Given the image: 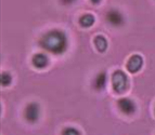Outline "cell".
Listing matches in <instances>:
<instances>
[{
    "label": "cell",
    "instance_id": "8992f818",
    "mask_svg": "<svg viewBox=\"0 0 155 135\" xmlns=\"http://www.w3.org/2000/svg\"><path fill=\"white\" fill-rule=\"evenodd\" d=\"M106 20H107V22H109L110 24H112L113 26H122L125 22L123 14L117 10L109 11V13L106 14Z\"/></svg>",
    "mask_w": 155,
    "mask_h": 135
},
{
    "label": "cell",
    "instance_id": "5b68a950",
    "mask_svg": "<svg viewBox=\"0 0 155 135\" xmlns=\"http://www.w3.org/2000/svg\"><path fill=\"white\" fill-rule=\"evenodd\" d=\"M142 65H143L142 56H140L139 54H134L130 57L128 63H127V69L132 74L138 73V71L141 69Z\"/></svg>",
    "mask_w": 155,
    "mask_h": 135
},
{
    "label": "cell",
    "instance_id": "4fadbf2b",
    "mask_svg": "<svg viewBox=\"0 0 155 135\" xmlns=\"http://www.w3.org/2000/svg\"><path fill=\"white\" fill-rule=\"evenodd\" d=\"M61 1H62V3H64V5H70L74 0H61Z\"/></svg>",
    "mask_w": 155,
    "mask_h": 135
},
{
    "label": "cell",
    "instance_id": "277c9868",
    "mask_svg": "<svg viewBox=\"0 0 155 135\" xmlns=\"http://www.w3.org/2000/svg\"><path fill=\"white\" fill-rule=\"evenodd\" d=\"M117 106H118L119 110L125 115H130L134 114L136 111V104H134V102L131 101L130 99H120L118 102H117Z\"/></svg>",
    "mask_w": 155,
    "mask_h": 135
},
{
    "label": "cell",
    "instance_id": "52a82bcc",
    "mask_svg": "<svg viewBox=\"0 0 155 135\" xmlns=\"http://www.w3.org/2000/svg\"><path fill=\"white\" fill-rule=\"evenodd\" d=\"M106 81H107V76H106L105 71H101L100 74H98L96 77V79L93 80V88L96 89L97 91H100L102 89L105 88Z\"/></svg>",
    "mask_w": 155,
    "mask_h": 135
},
{
    "label": "cell",
    "instance_id": "ba28073f",
    "mask_svg": "<svg viewBox=\"0 0 155 135\" xmlns=\"http://www.w3.org/2000/svg\"><path fill=\"white\" fill-rule=\"evenodd\" d=\"M48 57L42 53H37L33 57V65L36 68H45L48 65Z\"/></svg>",
    "mask_w": 155,
    "mask_h": 135
},
{
    "label": "cell",
    "instance_id": "3957f363",
    "mask_svg": "<svg viewBox=\"0 0 155 135\" xmlns=\"http://www.w3.org/2000/svg\"><path fill=\"white\" fill-rule=\"evenodd\" d=\"M40 116V107L37 103H29L24 110V117L31 123L36 122Z\"/></svg>",
    "mask_w": 155,
    "mask_h": 135
},
{
    "label": "cell",
    "instance_id": "5bb4252c",
    "mask_svg": "<svg viewBox=\"0 0 155 135\" xmlns=\"http://www.w3.org/2000/svg\"><path fill=\"white\" fill-rule=\"evenodd\" d=\"M101 0H91V2L92 3H94V5H98L99 2H100Z\"/></svg>",
    "mask_w": 155,
    "mask_h": 135
},
{
    "label": "cell",
    "instance_id": "6da1fadb",
    "mask_svg": "<svg viewBox=\"0 0 155 135\" xmlns=\"http://www.w3.org/2000/svg\"><path fill=\"white\" fill-rule=\"evenodd\" d=\"M39 43L47 51L53 54H61L67 48V38L65 33L54 29L44 35Z\"/></svg>",
    "mask_w": 155,
    "mask_h": 135
},
{
    "label": "cell",
    "instance_id": "8fae6325",
    "mask_svg": "<svg viewBox=\"0 0 155 135\" xmlns=\"http://www.w3.org/2000/svg\"><path fill=\"white\" fill-rule=\"evenodd\" d=\"M1 86H8L9 84L11 83L12 81V77L10 76V74L8 73H2L1 74Z\"/></svg>",
    "mask_w": 155,
    "mask_h": 135
},
{
    "label": "cell",
    "instance_id": "7a4b0ae2",
    "mask_svg": "<svg viewBox=\"0 0 155 135\" xmlns=\"http://www.w3.org/2000/svg\"><path fill=\"white\" fill-rule=\"evenodd\" d=\"M112 86L116 93H123L128 88V78L122 70H116L112 75Z\"/></svg>",
    "mask_w": 155,
    "mask_h": 135
},
{
    "label": "cell",
    "instance_id": "30bf717a",
    "mask_svg": "<svg viewBox=\"0 0 155 135\" xmlns=\"http://www.w3.org/2000/svg\"><path fill=\"white\" fill-rule=\"evenodd\" d=\"M94 21L96 20H94V16L92 14H85L79 18V24L85 28H88L94 24Z\"/></svg>",
    "mask_w": 155,
    "mask_h": 135
},
{
    "label": "cell",
    "instance_id": "9c48e42d",
    "mask_svg": "<svg viewBox=\"0 0 155 135\" xmlns=\"http://www.w3.org/2000/svg\"><path fill=\"white\" fill-rule=\"evenodd\" d=\"M94 46L99 52H105L107 49V40L103 36H97L94 38Z\"/></svg>",
    "mask_w": 155,
    "mask_h": 135
},
{
    "label": "cell",
    "instance_id": "7c38bea8",
    "mask_svg": "<svg viewBox=\"0 0 155 135\" xmlns=\"http://www.w3.org/2000/svg\"><path fill=\"white\" fill-rule=\"evenodd\" d=\"M62 135H81V133L75 129V127H65L64 130L62 131Z\"/></svg>",
    "mask_w": 155,
    "mask_h": 135
}]
</instances>
